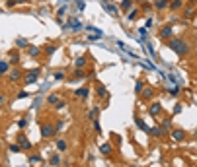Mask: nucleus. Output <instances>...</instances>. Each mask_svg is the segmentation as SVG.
Returning <instances> with one entry per match:
<instances>
[{
  "mask_svg": "<svg viewBox=\"0 0 197 167\" xmlns=\"http://www.w3.org/2000/svg\"><path fill=\"white\" fill-rule=\"evenodd\" d=\"M168 47H170V49H172V51L176 53L178 56H185V55L189 53V45L183 41V39H180V37L170 39V41H168Z\"/></svg>",
  "mask_w": 197,
  "mask_h": 167,
  "instance_id": "nucleus-1",
  "label": "nucleus"
},
{
  "mask_svg": "<svg viewBox=\"0 0 197 167\" xmlns=\"http://www.w3.org/2000/svg\"><path fill=\"white\" fill-rule=\"evenodd\" d=\"M63 29H71V31H80L82 29V22L78 18H71L68 22L63 25Z\"/></svg>",
  "mask_w": 197,
  "mask_h": 167,
  "instance_id": "nucleus-2",
  "label": "nucleus"
},
{
  "mask_svg": "<svg viewBox=\"0 0 197 167\" xmlns=\"http://www.w3.org/2000/svg\"><path fill=\"white\" fill-rule=\"evenodd\" d=\"M55 132H57L55 126H51V125H41V136H43V138H51Z\"/></svg>",
  "mask_w": 197,
  "mask_h": 167,
  "instance_id": "nucleus-3",
  "label": "nucleus"
},
{
  "mask_svg": "<svg viewBox=\"0 0 197 167\" xmlns=\"http://www.w3.org/2000/svg\"><path fill=\"white\" fill-rule=\"evenodd\" d=\"M102 6H103V10H105L108 14H111V16H117V12H119V10L115 8V4H113V2H108V0H102Z\"/></svg>",
  "mask_w": 197,
  "mask_h": 167,
  "instance_id": "nucleus-4",
  "label": "nucleus"
},
{
  "mask_svg": "<svg viewBox=\"0 0 197 167\" xmlns=\"http://www.w3.org/2000/svg\"><path fill=\"white\" fill-rule=\"evenodd\" d=\"M37 76H39V70L35 68L33 72H29V74H25V78H24V84L25 86H29V84H35V80H37Z\"/></svg>",
  "mask_w": 197,
  "mask_h": 167,
  "instance_id": "nucleus-5",
  "label": "nucleus"
},
{
  "mask_svg": "<svg viewBox=\"0 0 197 167\" xmlns=\"http://www.w3.org/2000/svg\"><path fill=\"white\" fill-rule=\"evenodd\" d=\"M88 29L92 31V33L88 35V39H90V41H98V39H102V35H103V33L100 31V29H94L92 25H88Z\"/></svg>",
  "mask_w": 197,
  "mask_h": 167,
  "instance_id": "nucleus-6",
  "label": "nucleus"
},
{
  "mask_svg": "<svg viewBox=\"0 0 197 167\" xmlns=\"http://www.w3.org/2000/svg\"><path fill=\"white\" fill-rule=\"evenodd\" d=\"M170 37H172V25H166V27L160 29V39H166V41H170Z\"/></svg>",
  "mask_w": 197,
  "mask_h": 167,
  "instance_id": "nucleus-7",
  "label": "nucleus"
},
{
  "mask_svg": "<svg viewBox=\"0 0 197 167\" xmlns=\"http://www.w3.org/2000/svg\"><path fill=\"white\" fill-rule=\"evenodd\" d=\"M18 144L22 146V150H29V148H31V142H29V140L25 138L24 134H20V136H18Z\"/></svg>",
  "mask_w": 197,
  "mask_h": 167,
  "instance_id": "nucleus-8",
  "label": "nucleus"
},
{
  "mask_svg": "<svg viewBox=\"0 0 197 167\" xmlns=\"http://www.w3.org/2000/svg\"><path fill=\"white\" fill-rule=\"evenodd\" d=\"M160 111H162V107H160V103H150V107H148V113H150L152 117L160 115Z\"/></svg>",
  "mask_w": 197,
  "mask_h": 167,
  "instance_id": "nucleus-9",
  "label": "nucleus"
},
{
  "mask_svg": "<svg viewBox=\"0 0 197 167\" xmlns=\"http://www.w3.org/2000/svg\"><path fill=\"white\" fill-rule=\"evenodd\" d=\"M111 144H109V142H103V144L102 146H100V152H102L103 153V155H109V153H111Z\"/></svg>",
  "mask_w": 197,
  "mask_h": 167,
  "instance_id": "nucleus-10",
  "label": "nucleus"
},
{
  "mask_svg": "<svg viewBox=\"0 0 197 167\" xmlns=\"http://www.w3.org/2000/svg\"><path fill=\"white\" fill-rule=\"evenodd\" d=\"M172 138L180 142V140L185 138V132H183V130H180V128H178V130H172Z\"/></svg>",
  "mask_w": 197,
  "mask_h": 167,
  "instance_id": "nucleus-11",
  "label": "nucleus"
},
{
  "mask_svg": "<svg viewBox=\"0 0 197 167\" xmlns=\"http://www.w3.org/2000/svg\"><path fill=\"white\" fill-rule=\"evenodd\" d=\"M135 122H137V126H139L141 130H145V132H150V130H152V128H148V126L145 125V121H142V119H139V117H135Z\"/></svg>",
  "mask_w": 197,
  "mask_h": 167,
  "instance_id": "nucleus-12",
  "label": "nucleus"
},
{
  "mask_svg": "<svg viewBox=\"0 0 197 167\" xmlns=\"http://www.w3.org/2000/svg\"><path fill=\"white\" fill-rule=\"evenodd\" d=\"M8 76H10V80H12V82H16V80H20V78H22V72H20L18 68H16V70H10V72H8Z\"/></svg>",
  "mask_w": 197,
  "mask_h": 167,
  "instance_id": "nucleus-13",
  "label": "nucleus"
},
{
  "mask_svg": "<svg viewBox=\"0 0 197 167\" xmlns=\"http://www.w3.org/2000/svg\"><path fill=\"white\" fill-rule=\"evenodd\" d=\"M8 72H10V62L2 60V62H0V74H8Z\"/></svg>",
  "mask_w": 197,
  "mask_h": 167,
  "instance_id": "nucleus-14",
  "label": "nucleus"
},
{
  "mask_svg": "<svg viewBox=\"0 0 197 167\" xmlns=\"http://www.w3.org/2000/svg\"><path fill=\"white\" fill-rule=\"evenodd\" d=\"M76 97L86 99V97H88V88H80V89H76Z\"/></svg>",
  "mask_w": 197,
  "mask_h": 167,
  "instance_id": "nucleus-15",
  "label": "nucleus"
},
{
  "mask_svg": "<svg viewBox=\"0 0 197 167\" xmlns=\"http://www.w3.org/2000/svg\"><path fill=\"white\" fill-rule=\"evenodd\" d=\"M133 2H135V0H121V4H119V8L123 10V12H125V10H129L133 6Z\"/></svg>",
  "mask_w": 197,
  "mask_h": 167,
  "instance_id": "nucleus-16",
  "label": "nucleus"
},
{
  "mask_svg": "<svg viewBox=\"0 0 197 167\" xmlns=\"http://www.w3.org/2000/svg\"><path fill=\"white\" fill-rule=\"evenodd\" d=\"M66 10H68V6H61V8L57 10V16H59V18H57V22H59V23H63V22H61V18L66 14Z\"/></svg>",
  "mask_w": 197,
  "mask_h": 167,
  "instance_id": "nucleus-17",
  "label": "nucleus"
},
{
  "mask_svg": "<svg viewBox=\"0 0 197 167\" xmlns=\"http://www.w3.org/2000/svg\"><path fill=\"white\" fill-rule=\"evenodd\" d=\"M152 95H154V91H152V89H142V99H145V101H150V99H152Z\"/></svg>",
  "mask_w": 197,
  "mask_h": 167,
  "instance_id": "nucleus-18",
  "label": "nucleus"
},
{
  "mask_svg": "<svg viewBox=\"0 0 197 167\" xmlns=\"http://www.w3.org/2000/svg\"><path fill=\"white\" fill-rule=\"evenodd\" d=\"M98 115H100V107H94V109L88 113V117L92 119V121H98Z\"/></svg>",
  "mask_w": 197,
  "mask_h": 167,
  "instance_id": "nucleus-19",
  "label": "nucleus"
},
{
  "mask_svg": "<svg viewBox=\"0 0 197 167\" xmlns=\"http://www.w3.org/2000/svg\"><path fill=\"white\" fill-rule=\"evenodd\" d=\"M66 148H68V144H66L65 140H59V142H57V150H59V152H66Z\"/></svg>",
  "mask_w": 197,
  "mask_h": 167,
  "instance_id": "nucleus-20",
  "label": "nucleus"
},
{
  "mask_svg": "<svg viewBox=\"0 0 197 167\" xmlns=\"http://www.w3.org/2000/svg\"><path fill=\"white\" fill-rule=\"evenodd\" d=\"M183 6V0H172V4H170V8L172 10H180Z\"/></svg>",
  "mask_w": 197,
  "mask_h": 167,
  "instance_id": "nucleus-21",
  "label": "nucleus"
},
{
  "mask_svg": "<svg viewBox=\"0 0 197 167\" xmlns=\"http://www.w3.org/2000/svg\"><path fill=\"white\" fill-rule=\"evenodd\" d=\"M193 16H195V10H193V8H188L185 12H183V18H185V19H191Z\"/></svg>",
  "mask_w": 197,
  "mask_h": 167,
  "instance_id": "nucleus-22",
  "label": "nucleus"
},
{
  "mask_svg": "<svg viewBox=\"0 0 197 167\" xmlns=\"http://www.w3.org/2000/svg\"><path fill=\"white\" fill-rule=\"evenodd\" d=\"M86 66V58L84 56H78V58H76V68H84Z\"/></svg>",
  "mask_w": 197,
  "mask_h": 167,
  "instance_id": "nucleus-23",
  "label": "nucleus"
},
{
  "mask_svg": "<svg viewBox=\"0 0 197 167\" xmlns=\"http://www.w3.org/2000/svg\"><path fill=\"white\" fill-rule=\"evenodd\" d=\"M20 60V55H18V51H14V53H10V62L12 64H16V62Z\"/></svg>",
  "mask_w": 197,
  "mask_h": 167,
  "instance_id": "nucleus-24",
  "label": "nucleus"
},
{
  "mask_svg": "<svg viewBox=\"0 0 197 167\" xmlns=\"http://www.w3.org/2000/svg\"><path fill=\"white\" fill-rule=\"evenodd\" d=\"M74 6H76V10H78V12H82V10L86 8V2H84V0H76Z\"/></svg>",
  "mask_w": 197,
  "mask_h": 167,
  "instance_id": "nucleus-25",
  "label": "nucleus"
},
{
  "mask_svg": "<svg viewBox=\"0 0 197 167\" xmlns=\"http://www.w3.org/2000/svg\"><path fill=\"white\" fill-rule=\"evenodd\" d=\"M28 55H29V56H39V49H37V47H29V49H28Z\"/></svg>",
  "mask_w": 197,
  "mask_h": 167,
  "instance_id": "nucleus-26",
  "label": "nucleus"
},
{
  "mask_svg": "<svg viewBox=\"0 0 197 167\" xmlns=\"http://www.w3.org/2000/svg\"><path fill=\"white\" fill-rule=\"evenodd\" d=\"M142 89H145V82H137V86H135V93H142Z\"/></svg>",
  "mask_w": 197,
  "mask_h": 167,
  "instance_id": "nucleus-27",
  "label": "nucleus"
},
{
  "mask_svg": "<svg viewBox=\"0 0 197 167\" xmlns=\"http://www.w3.org/2000/svg\"><path fill=\"white\" fill-rule=\"evenodd\" d=\"M47 101L51 103V105H57V103H59V95H57V93H53V95H49V97H47Z\"/></svg>",
  "mask_w": 197,
  "mask_h": 167,
  "instance_id": "nucleus-28",
  "label": "nucleus"
},
{
  "mask_svg": "<svg viewBox=\"0 0 197 167\" xmlns=\"http://www.w3.org/2000/svg\"><path fill=\"white\" fill-rule=\"evenodd\" d=\"M10 152H12V153H20V152H22V146H20V144H12V146H10Z\"/></svg>",
  "mask_w": 197,
  "mask_h": 167,
  "instance_id": "nucleus-29",
  "label": "nucleus"
},
{
  "mask_svg": "<svg viewBox=\"0 0 197 167\" xmlns=\"http://www.w3.org/2000/svg\"><path fill=\"white\" fill-rule=\"evenodd\" d=\"M139 35H141L139 41H146V29L145 27H139Z\"/></svg>",
  "mask_w": 197,
  "mask_h": 167,
  "instance_id": "nucleus-30",
  "label": "nucleus"
},
{
  "mask_svg": "<svg viewBox=\"0 0 197 167\" xmlns=\"http://www.w3.org/2000/svg\"><path fill=\"white\" fill-rule=\"evenodd\" d=\"M166 6H168V0H158V2H156V8L158 10H164Z\"/></svg>",
  "mask_w": 197,
  "mask_h": 167,
  "instance_id": "nucleus-31",
  "label": "nucleus"
},
{
  "mask_svg": "<svg viewBox=\"0 0 197 167\" xmlns=\"http://www.w3.org/2000/svg\"><path fill=\"white\" fill-rule=\"evenodd\" d=\"M16 47H28V39H24V37H20L18 41H16Z\"/></svg>",
  "mask_w": 197,
  "mask_h": 167,
  "instance_id": "nucleus-32",
  "label": "nucleus"
},
{
  "mask_svg": "<svg viewBox=\"0 0 197 167\" xmlns=\"http://www.w3.org/2000/svg\"><path fill=\"white\" fill-rule=\"evenodd\" d=\"M59 163H61V158H59V155H53V158H51V165H59Z\"/></svg>",
  "mask_w": 197,
  "mask_h": 167,
  "instance_id": "nucleus-33",
  "label": "nucleus"
},
{
  "mask_svg": "<svg viewBox=\"0 0 197 167\" xmlns=\"http://www.w3.org/2000/svg\"><path fill=\"white\" fill-rule=\"evenodd\" d=\"M74 76H76V78H84V70H82V68H76V70H74Z\"/></svg>",
  "mask_w": 197,
  "mask_h": 167,
  "instance_id": "nucleus-34",
  "label": "nucleus"
},
{
  "mask_svg": "<svg viewBox=\"0 0 197 167\" xmlns=\"http://www.w3.org/2000/svg\"><path fill=\"white\" fill-rule=\"evenodd\" d=\"M105 93H108V89H105V86H100V88H98V95H102V97H103Z\"/></svg>",
  "mask_w": 197,
  "mask_h": 167,
  "instance_id": "nucleus-35",
  "label": "nucleus"
},
{
  "mask_svg": "<svg viewBox=\"0 0 197 167\" xmlns=\"http://www.w3.org/2000/svg\"><path fill=\"white\" fill-rule=\"evenodd\" d=\"M170 93H172V95H178V93H180V86H174V88H170Z\"/></svg>",
  "mask_w": 197,
  "mask_h": 167,
  "instance_id": "nucleus-36",
  "label": "nucleus"
},
{
  "mask_svg": "<svg viewBox=\"0 0 197 167\" xmlns=\"http://www.w3.org/2000/svg\"><path fill=\"white\" fill-rule=\"evenodd\" d=\"M29 161H31V163H39V161H41V155H31Z\"/></svg>",
  "mask_w": 197,
  "mask_h": 167,
  "instance_id": "nucleus-37",
  "label": "nucleus"
},
{
  "mask_svg": "<svg viewBox=\"0 0 197 167\" xmlns=\"http://www.w3.org/2000/svg\"><path fill=\"white\" fill-rule=\"evenodd\" d=\"M63 126H65V122H63V121H59V122H57V125H55L57 132H61V130H63Z\"/></svg>",
  "mask_w": 197,
  "mask_h": 167,
  "instance_id": "nucleus-38",
  "label": "nucleus"
},
{
  "mask_svg": "<svg viewBox=\"0 0 197 167\" xmlns=\"http://www.w3.org/2000/svg\"><path fill=\"white\" fill-rule=\"evenodd\" d=\"M57 51V47L55 45H51V47H47V55H53V53Z\"/></svg>",
  "mask_w": 197,
  "mask_h": 167,
  "instance_id": "nucleus-39",
  "label": "nucleus"
},
{
  "mask_svg": "<svg viewBox=\"0 0 197 167\" xmlns=\"http://www.w3.org/2000/svg\"><path fill=\"white\" fill-rule=\"evenodd\" d=\"M135 14H137V8H133L131 12H129V16H127V18H129V19H133V18H135Z\"/></svg>",
  "mask_w": 197,
  "mask_h": 167,
  "instance_id": "nucleus-40",
  "label": "nucleus"
},
{
  "mask_svg": "<svg viewBox=\"0 0 197 167\" xmlns=\"http://www.w3.org/2000/svg\"><path fill=\"white\" fill-rule=\"evenodd\" d=\"M94 126H96V132L100 134V132H102V126H100V122H98V121H94Z\"/></svg>",
  "mask_w": 197,
  "mask_h": 167,
  "instance_id": "nucleus-41",
  "label": "nucleus"
},
{
  "mask_svg": "<svg viewBox=\"0 0 197 167\" xmlns=\"http://www.w3.org/2000/svg\"><path fill=\"white\" fill-rule=\"evenodd\" d=\"M24 97H28V91H20L18 93V99H24Z\"/></svg>",
  "mask_w": 197,
  "mask_h": 167,
  "instance_id": "nucleus-42",
  "label": "nucleus"
},
{
  "mask_svg": "<svg viewBox=\"0 0 197 167\" xmlns=\"http://www.w3.org/2000/svg\"><path fill=\"white\" fill-rule=\"evenodd\" d=\"M63 78H65V74H63V72H57V74H55V80H63Z\"/></svg>",
  "mask_w": 197,
  "mask_h": 167,
  "instance_id": "nucleus-43",
  "label": "nucleus"
},
{
  "mask_svg": "<svg viewBox=\"0 0 197 167\" xmlns=\"http://www.w3.org/2000/svg\"><path fill=\"white\" fill-rule=\"evenodd\" d=\"M25 125H28V122H25V119H22V121H20V122H18V126H20V128H24V126H25Z\"/></svg>",
  "mask_w": 197,
  "mask_h": 167,
  "instance_id": "nucleus-44",
  "label": "nucleus"
},
{
  "mask_svg": "<svg viewBox=\"0 0 197 167\" xmlns=\"http://www.w3.org/2000/svg\"><path fill=\"white\" fill-rule=\"evenodd\" d=\"M180 111H182V105H176V107H174V113H176V115H178Z\"/></svg>",
  "mask_w": 197,
  "mask_h": 167,
  "instance_id": "nucleus-45",
  "label": "nucleus"
},
{
  "mask_svg": "<svg viewBox=\"0 0 197 167\" xmlns=\"http://www.w3.org/2000/svg\"><path fill=\"white\" fill-rule=\"evenodd\" d=\"M55 107H57V109H63V107H65V101H59Z\"/></svg>",
  "mask_w": 197,
  "mask_h": 167,
  "instance_id": "nucleus-46",
  "label": "nucleus"
},
{
  "mask_svg": "<svg viewBox=\"0 0 197 167\" xmlns=\"http://www.w3.org/2000/svg\"><path fill=\"white\" fill-rule=\"evenodd\" d=\"M65 2H68V0H65Z\"/></svg>",
  "mask_w": 197,
  "mask_h": 167,
  "instance_id": "nucleus-47",
  "label": "nucleus"
},
{
  "mask_svg": "<svg viewBox=\"0 0 197 167\" xmlns=\"http://www.w3.org/2000/svg\"><path fill=\"white\" fill-rule=\"evenodd\" d=\"M109 2H111V0H109Z\"/></svg>",
  "mask_w": 197,
  "mask_h": 167,
  "instance_id": "nucleus-48",
  "label": "nucleus"
}]
</instances>
